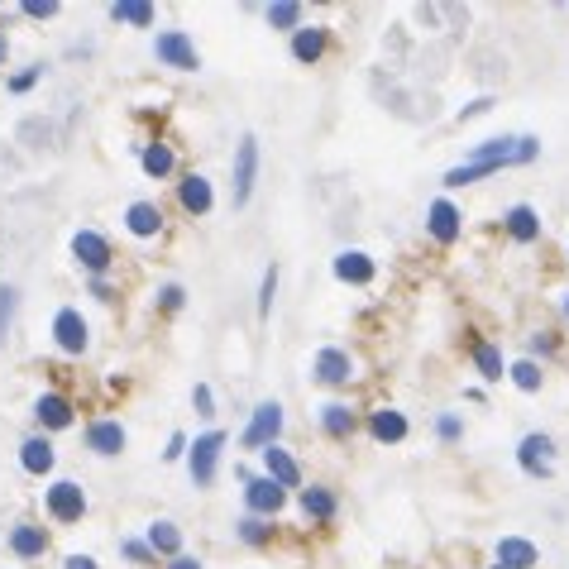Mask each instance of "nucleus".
Returning a JSON list of instances; mask_svg holds the SVG:
<instances>
[{"label": "nucleus", "instance_id": "nucleus-42", "mask_svg": "<svg viewBox=\"0 0 569 569\" xmlns=\"http://www.w3.org/2000/svg\"><path fill=\"white\" fill-rule=\"evenodd\" d=\"M488 110H493V96H479L474 106H464V110H460V120H474V115H488Z\"/></svg>", "mask_w": 569, "mask_h": 569}, {"label": "nucleus", "instance_id": "nucleus-45", "mask_svg": "<svg viewBox=\"0 0 569 569\" xmlns=\"http://www.w3.org/2000/svg\"><path fill=\"white\" fill-rule=\"evenodd\" d=\"M531 350H536V354H550V350H555V340H550V335H531Z\"/></svg>", "mask_w": 569, "mask_h": 569}, {"label": "nucleus", "instance_id": "nucleus-26", "mask_svg": "<svg viewBox=\"0 0 569 569\" xmlns=\"http://www.w3.org/2000/svg\"><path fill=\"white\" fill-rule=\"evenodd\" d=\"M110 20L134 24V29H149L158 15H154V5H144V0H115V5H110Z\"/></svg>", "mask_w": 569, "mask_h": 569}, {"label": "nucleus", "instance_id": "nucleus-29", "mask_svg": "<svg viewBox=\"0 0 569 569\" xmlns=\"http://www.w3.org/2000/svg\"><path fill=\"white\" fill-rule=\"evenodd\" d=\"M507 378H512L522 393H541V383H546V373H541V364H536V359H517V364L507 369Z\"/></svg>", "mask_w": 569, "mask_h": 569}, {"label": "nucleus", "instance_id": "nucleus-19", "mask_svg": "<svg viewBox=\"0 0 569 569\" xmlns=\"http://www.w3.org/2000/svg\"><path fill=\"white\" fill-rule=\"evenodd\" d=\"M125 426H120V421H91L87 426V450H96V455H120V450H125Z\"/></svg>", "mask_w": 569, "mask_h": 569}, {"label": "nucleus", "instance_id": "nucleus-44", "mask_svg": "<svg viewBox=\"0 0 569 569\" xmlns=\"http://www.w3.org/2000/svg\"><path fill=\"white\" fill-rule=\"evenodd\" d=\"M168 569H206V565H201V560H192V555H173V560H168Z\"/></svg>", "mask_w": 569, "mask_h": 569}, {"label": "nucleus", "instance_id": "nucleus-16", "mask_svg": "<svg viewBox=\"0 0 569 569\" xmlns=\"http://www.w3.org/2000/svg\"><path fill=\"white\" fill-rule=\"evenodd\" d=\"M177 201H182L187 216H206V211L216 206V192H211V182H206L201 173H192V177L177 182Z\"/></svg>", "mask_w": 569, "mask_h": 569}, {"label": "nucleus", "instance_id": "nucleus-46", "mask_svg": "<svg viewBox=\"0 0 569 569\" xmlns=\"http://www.w3.org/2000/svg\"><path fill=\"white\" fill-rule=\"evenodd\" d=\"M10 58V39H5V29H0V63Z\"/></svg>", "mask_w": 569, "mask_h": 569}, {"label": "nucleus", "instance_id": "nucleus-21", "mask_svg": "<svg viewBox=\"0 0 569 569\" xmlns=\"http://www.w3.org/2000/svg\"><path fill=\"white\" fill-rule=\"evenodd\" d=\"M326 44H330V34L321 24H302V29L292 34V58H297V63H321Z\"/></svg>", "mask_w": 569, "mask_h": 569}, {"label": "nucleus", "instance_id": "nucleus-7", "mask_svg": "<svg viewBox=\"0 0 569 569\" xmlns=\"http://www.w3.org/2000/svg\"><path fill=\"white\" fill-rule=\"evenodd\" d=\"M53 340H58V350L63 354H87V345H91L87 316H82L77 307H63L58 316H53Z\"/></svg>", "mask_w": 569, "mask_h": 569}, {"label": "nucleus", "instance_id": "nucleus-25", "mask_svg": "<svg viewBox=\"0 0 569 569\" xmlns=\"http://www.w3.org/2000/svg\"><path fill=\"white\" fill-rule=\"evenodd\" d=\"M321 431H326L330 440H350L354 436V412L345 407V402H326V407H321Z\"/></svg>", "mask_w": 569, "mask_h": 569}, {"label": "nucleus", "instance_id": "nucleus-27", "mask_svg": "<svg viewBox=\"0 0 569 569\" xmlns=\"http://www.w3.org/2000/svg\"><path fill=\"white\" fill-rule=\"evenodd\" d=\"M144 546L154 550V560H158V555H168V560H173V555H182V531H177L173 522H154V526H149V541H144Z\"/></svg>", "mask_w": 569, "mask_h": 569}, {"label": "nucleus", "instance_id": "nucleus-5", "mask_svg": "<svg viewBox=\"0 0 569 569\" xmlns=\"http://www.w3.org/2000/svg\"><path fill=\"white\" fill-rule=\"evenodd\" d=\"M517 464H522L531 479H550V474H555V440H550L546 431L522 436V445H517Z\"/></svg>", "mask_w": 569, "mask_h": 569}, {"label": "nucleus", "instance_id": "nucleus-6", "mask_svg": "<svg viewBox=\"0 0 569 569\" xmlns=\"http://www.w3.org/2000/svg\"><path fill=\"white\" fill-rule=\"evenodd\" d=\"M311 378H316V383H326V388H345V383L354 378L350 350H340V345H326V350H316V359H311Z\"/></svg>", "mask_w": 569, "mask_h": 569}, {"label": "nucleus", "instance_id": "nucleus-34", "mask_svg": "<svg viewBox=\"0 0 569 569\" xmlns=\"http://www.w3.org/2000/svg\"><path fill=\"white\" fill-rule=\"evenodd\" d=\"M15 302H20V292L10 283H0V345H5V330H10V316H15Z\"/></svg>", "mask_w": 569, "mask_h": 569}, {"label": "nucleus", "instance_id": "nucleus-10", "mask_svg": "<svg viewBox=\"0 0 569 569\" xmlns=\"http://www.w3.org/2000/svg\"><path fill=\"white\" fill-rule=\"evenodd\" d=\"M72 259L87 268L91 278H101L110 268V244H106V235H96V230H77L72 235Z\"/></svg>", "mask_w": 569, "mask_h": 569}, {"label": "nucleus", "instance_id": "nucleus-14", "mask_svg": "<svg viewBox=\"0 0 569 569\" xmlns=\"http://www.w3.org/2000/svg\"><path fill=\"white\" fill-rule=\"evenodd\" d=\"M493 555H498V569H536L541 565V550H536V541H526V536H503V541L493 546Z\"/></svg>", "mask_w": 569, "mask_h": 569}, {"label": "nucleus", "instance_id": "nucleus-47", "mask_svg": "<svg viewBox=\"0 0 569 569\" xmlns=\"http://www.w3.org/2000/svg\"><path fill=\"white\" fill-rule=\"evenodd\" d=\"M565 321H569V292H565Z\"/></svg>", "mask_w": 569, "mask_h": 569}, {"label": "nucleus", "instance_id": "nucleus-30", "mask_svg": "<svg viewBox=\"0 0 569 569\" xmlns=\"http://www.w3.org/2000/svg\"><path fill=\"white\" fill-rule=\"evenodd\" d=\"M474 364H479V373L483 378H488V383H498V378H503L507 373V364H503V350H498V345H474Z\"/></svg>", "mask_w": 569, "mask_h": 569}, {"label": "nucleus", "instance_id": "nucleus-43", "mask_svg": "<svg viewBox=\"0 0 569 569\" xmlns=\"http://www.w3.org/2000/svg\"><path fill=\"white\" fill-rule=\"evenodd\" d=\"M63 569H96V560H91V555H67Z\"/></svg>", "mask_w": 569, "mask_h": 569}, {"label": "nucleus", "instance_id": "nucleus-13", "mask_svg": "<svg viewBox=\"0 0 569 569\" xmlns=\"http://www.w3.org/2000/svg\"><path fill=\"white\" fill-rule=\"evenodd\" d=\"M426 230H431L440 244H455L464 235V216L445 197H440V201H431V206H426Z\"/></svg>", "mask_w": 569, "mask_h": 569}, {"label": "nucleus", "instance_id": "nucleus-23", "mask_svg": "<svg viewBox=\"0 0 569 569\" xmlns=\"http://www.w3.org/2000/svg\"><path fill=\"white\" fill-rule=\"evenodd\" d=\"M503 225H507V235H512L517 244H536V240H541V216H536L531 206H512V211L503 216Z\"/></svg>", "mask_w": 569, "mask_h": 569}, {"label": "nucleus", "instance_id": "nucleus-4", "mask_svg": "<svg viewBox=\"0 0 569 569\" xmlns=\"http://www.w3.org/2000/svg\"><path fill=\"white\" fill-rule=\"evenodd\" d=\"M44 507H48V517H53V522L72 526V522H82V517H87V493H82V483L58 479L44 493Z\"/></svg>", "mask_w": 569, "mask_h": 569}, {"label": "nucleus", "instance_id": "nucleus-20", "mask_svg": "<svg viewBox=\"0 0 569 569\" xmlns=\"http://www.w3.org/2000/svg\"><path fill=\"white\" fill-rule=\"evenodd\" d=\"M125 230H130L134 240H154L158 230H163V211H158L154 201H134L130 211H125Z\"/></svg>", "mask_w": 569, "mask_h": 569}, {"label": "nucleus", "instance_id": "nucleus-41", "mask_svg": "<svg viewBox=\"0 0 569 569\" xmlns=\"http://www.w3.org/2000/svg\"><path fill=\"white\" fill-rule=\"evenodd\" d=\"M182 455H187V436H182V431H173V440H168V450H163V460L173 464V460H182Z\"/></svg>", "mask_w": 569, "mask_h": 569}, {"label": "nucleus", "instance_id": "nucleus-1", "mask_svg": "<svg viewBox=\"0 0 569 569\" xmlns=\"http://www.w3.org/2000/svg\"><path fill=\"white\" fill-rule=\"evenodd\" d=\"M278 436H283V402H259L254 407V416H249V426H244L240 445L244 450H268V445H278Z\"/></svg>", "mask_w": 569, "mask_h": 569}, {"label": "nucleus", "instance_id": "nucleus-33", "mask_svg": "<svg viewBox=\"0 0 569 569\" xmlns=\"http://www.w3.org/2000/svg\"><path fill=\"white\" fill-rule=\"evenodd\" d=\"M273 297H278V263L263 268V287H259V321L273 316Z\"/></svg>", "mask_w": 569, "mask_h": 569}, {"label": "nucleus", "instance_id": "nucleus-24", "mask_svg": "<svg viewBox=\"0 0 569 569\" xmlns=\"http://www.w3.org/2000/svg\"><path fill=\"white\" fill-rule=\"evenodd\" d=\"M302 512H307L311 522H330V517L340 512V503H335V493H330V488L311 483V488H302Z\"/></svg>", "mask_w": 569, "mask_h": 569}, {"label": "nucleus", "instance_id": "nucleus-37", "mask_svg": "<svg viewBox=\"0 0 569 569\" xmlns=\"http://www.w3.org/2000/svg\"><path fill=\"white\" fill-rule=\"evenodd\" d=\"M20 10L29 15V20H53V15H58L63 5H58V0H24Z\"/></svg>", "mask_w": 569, "mask_h": 569}, {"label": "nucleus", "instance_id": "nucleus-32", "mask_svg": "<svg viewBox=\"0 0 569 569\" xmlns=\"http://www.w3.org/2000/svg\"><path fill=\"white\" fill-rule=\"evenodd\" d=\"M235 536H240L244 546H268V541H273V526L263 522V517H240Z\"/></svg>", "mask_w": 569, "mask_h": 569}, {"label": "nucleus", "instance_id": "nucleus-2", "mask_svg": "<svg viewBox=\"0 0 569 569\" xmlns=\"http://www.w3.org/2000/svg\"><path fill=\"white\" fill-rule=\"evenodd\" d=\"M154 58L163 67H177V72H197L201 67V53L192 44V34L187 29H163L154 39Z\"/></svg>", "mask_w": 569, "mask_h": 569}, {"label": "nucleus", "instance_id": "nucleus-35", "mask_svg": "<svg viewBox=\"0 0 569 569\" xmlns=\"http://www.w3.org/2000/svg\"><path fill=\"white\" fill-rule=\"evenodd\" d=\"M158 307H163V311H182V307H187V287H182V283H163V287H158Z\"/></svg>", "mask_w": 569, "mask_h": 569}, {"label": "nucleus", "instance_id": "nucleus-17", "mask_svg": "<svg viewBox=\"0 0 569 569\" xmlns=\"http://www.w3.org/2000/svg\"><path fill=\"white\" fill-rule=\"evenodd\" d=\"M34 416H39V426H44V431H67V426H72V416H77V407H72L63 393H44L39 402H34Z\"/></svg>", "mask_w": 569, "mask_h": 569}, {"label": "nucleus", "instance_id": "nucleus-36", "mask_svg": "<svg viewBox=\"0 0 569 569\" xmlns=\"http://www.w3.org/2000/svg\"><path fill=\"white\" fill-rule=\"evenodd\" d=\"M120 555H125V560H134V565H154V550L144 546V541H134V536H125V541H120Z\"/></svg>", "mask_w": 569, "mask_h": 569}, {"label": "nucleus", "instance_id": "nucleus-48", "mask_svg": "<svg viewBox=\"0 0 569 569\" xmlns=\"http://www.w3.org/2000/svg\"><path fill=\"white\" fill-rule=\"evenodd\" d=\"M493 569H498V565H493Z\"/></svg>", "mask_w": 569, "mask_h": 569}, {"label": "nucleus", "instance_id": "nucleus-12", "mask_svg": "<svg viewBox=\"0 0 569 569\" xmlns=\"http://www.w3.org/2000/svg\"><path fill=\"white\" fill-rule=\"evenodd\" d=\"M263 479H273L283 493L287 488H302V464L292 460L283 445H268V450H263Z\"/></svg>", "mask_w": 569, "mask_h": 569}, {"label": "nucleus", "instance_id": "nucleus-3", "mask_svg": "<svg viewBox=\"0 0 569 569\" xmlns=\"http://www.w3.org/2000/svg\"><path fill=\"white\" fill-rule=\"evenodd\" d=\"M220 450H225V431H206V436H197L187 445V464H192V483H197V488H211V483H216Z\"/></svg>", "mask_w": 569, "mask_h": 569}, {"label": "nucleus", "instance_id": "nucleus-15", "mask_svg": "<svg viewBox=\"0 0 569 569\" xmlns=\"http://www.w3.org/2000/svg\"><path fill=\"white\" fill-rule=\"evenodd\" d=\"M407 416L397 412V407H378V412H369V436L378 440V445H402L407 440Z\"/></svg>", "mask_w": 569, "mask_h": 569}, {"label": "nucleus", "instance_id": "nucleus-28", "mask_svg": "<svg viewBox=\"0 0 569 569\" xmlns=\"http://www.w3.org/2000/svg\"><path fill=\"white\" fill-rule=\"evenodd\" d=\"M139 163H144V173L149 177H168L177 168V154L168 144H149V149H139Z\"/></svg>", "mask_w": 569, "mask_h": 569}, {"label": "nucleus", "instance_id": "nucleus-9", "mask_svg": "<svg viewBox=\"0 0 569 569\" xmlns=\"http://www.w3.org/2000/svg\"><path fill=\"white\" fill-rule=\"evenodd\" d=\"M244 507H249V517L273 522V517L287 507V493L273 479H249V483H244Z\"/></svg>", "mask_w": 569, "mask_h": 569}, {"label": "nucleus", "instance_id": "nucleus-22", "mask_svg": "<svg viewBox=\"0 0 569 569\" xmlns=\"http://www.w3.org/2000/svg\"><path fill=\"white\" fill-rule=\"evenodd\" d=\"M53 460H58V450H53V440H48V436H29L20 445L24 474H39V479H44L48 469H53Z\"/></svg>", "mask_w": 569, "mask_h": 569}, {"label": "nucleus", "instance_id": "nucleus-40", "mask_svg": "<svg viewBox=\"0 0 569 569\" xmlns=\"http://www.w3.org/2000/svg\"><path fill=\"white\" fill-rule=\"evenodd\" d=\"M39 77H44V67H24V72H15V77H10V91H29Z\"/></svg>", "mask_w": 569, "mask_h": 569}, {"label": "nucleus", "instance_id": "nucleus-11", "mask_svg": "<svg viewBox=\"0 0 569 569\" xmlns=\"http://www.w3.org/2000/svg\"><path fill=\"white\" fill-rule=\"evenodd\" d=\"M330 268H335V278H340V283H350V287H369L373 273H378V263H373L364 249H340Z\"/></svg>", "mask_w": 569, "mask_h": 569}, {"label": "nucleus", "instance_id": "nucleus-31", "mask_svg": "<svg viewBox=\"0 0 569 569\" xmlns=\"http://www.w3.org/2000/svg\"><path fill=\"white\" fill-rule=\"evenodd\" d=\"M263 20H268V29H302V5H292V0H283V5H268L263 10Z\"/></svg>", "mask_w": 569, "mask_h": 569}, {"label": "nucleus", "instance_id": "nucleus-38", "mask_svg": "<svg viewBox=\"0 0 569 569\" xmlns=\"http://www.w3.org/2000/svg\"><path fill=\"white\" fill-rule=\"evenodd\" d=\"M436 436H440V440H445V445H455V440H460V436H464V426H460V416H455V412H445V416H440V421H436Z\"/></svg>", "mask_w": 569, "mask_h": 569}, {"label": "nucleus", "instance_id": "nucleus-8", "mask_svg": "<svg viewBox=\"0 0 569 569\" xmlns=\"http://www.w3.org/2000/svg\"><path fill=\"white\" fill-rule=\"evenodd\" d=\"M254 182H259V139L244 134L240 149H235V206H249Z\"/></svg>", "mask_w": 569, "mask_h": 569}, {"label": "nucleus", "instance_id": "nucleus-39", "mask_svg": "<svg viewBox=\"0 0 569 569\" xmlns=\"http://www.w3.org/2000/svg\"><path fill=\"white\" fill-rule=\"evenodd\" d=\"M192 407H197V416H216V393H211L206 383H197V388H192Z\"/></svg>", "mask_w": 569, "mask_h": 569}, {"label": "nucleus", "instance_id": "nucleus-18", "mask_svg": "<svg viewBox=\"0 0 569 569\" xmlns=\"http://www.w3.org/2000/svg\"><path fill=\"white\" fill-rule=\"evenodd\" d=\"M10 550H15L20 560H39L48 550V531L39 522H15L10 526Z\"/></svg>", "mask_w": 569, "mask_h": 569}]
</instances>
